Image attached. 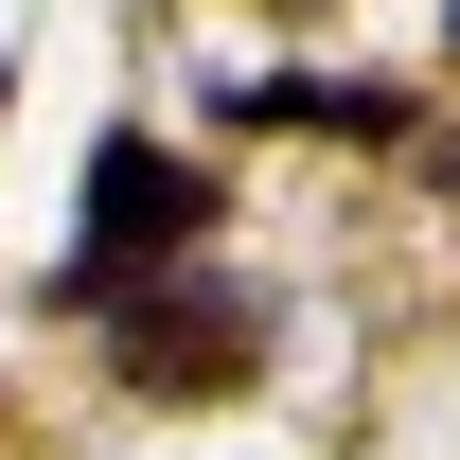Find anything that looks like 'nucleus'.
Masks as SVG:
<instances>
[{
    "instance_id": "nucleus-1",
    "label": "nucleus",
    "mask_w": 460,
    "mask_h": 460,
    "mask_svg": "<svg viewBox=\"0 0 460 460\" xmlns=\"http://www.w3.org/2000/svg\"><path fill=\"white\" fill-rule=\"evenodd\" d=\"M195 230H230V213H213V177L177 160V142H89V195H71V266H54V301H71V319H107L124 284L195 266Z\"/></svg>"
},
{
    "instance_id": "nucleus-2",
    "label": "nucleus",
    "mask_w": 460,
    "mask_h": 460,
    "mask_svg": "<svg viewBox=\"0 0 460 460\" xmlns=\"http://www.w3.org/2000/svg\"><path fill=\"white\" fill-rule=\"evenodd\" d=\"M248 354H266V301L213 284V266H160V284L107 301V372H124L142 407H230V390H248Z\"/></svg>"
},
{
    "instance_id": "nucleus-3",
    "label": "nucleus",
    "mask_w": 460,
    "mask_h": 460,
    "mask_svg": "<svg viewBox=\"0 0 460 460\" xmlns=\"http://www.w3.org/2000/svg\"><path fill=\"white\" fill-rule=\"evenodd\" d=\"M230 124H319V142H407V89H354V71H266V89H230Z\"/></svg>"
}]
</instances>
